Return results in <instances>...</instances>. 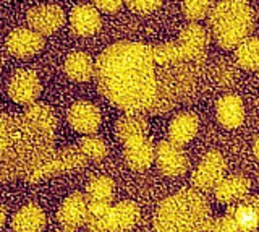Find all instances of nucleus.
Here are the masks:
<instances>
[{
    "instance_id": "1",
    "label": "nucleus",
    "mask_w": 259,
    "mask_h": 232,
    "mask_svg": "<svg viewBox=\"0 0 259 232\" xmlns=\"http://www.w3.org/2000/svg\"><path fill=\"white\" fill-rule=\"evenodd\" d=\"M207 49V31L199 25L185 26L165 44L115 43L96 60L97 86L125 112L165 114L199 93Z\"/></svg>"
},
{
    "instance_id": "2",
    "label": "nucleus",
    "mask_w": 259,
    "mask_h": 232,
    "mask_svg": "<svg viewBox=\"0 0 259 232\" xmlns=\"http://www.w3.org/2000/svg\"><path fill=\"white\" fill-rule=\"evenodd\" d=\"M55 137L32 127L24 115L0 110V182L36 183L55 154Z\"/></svg>"
},
{
    "instance_id": "3",
    "label": "nucleus",
    "mask_w": 259,
    "mask_h": 232,
    "mask_svg": "<svg viewBox=\"0 0 259 232\" xmlns=\"http://www.w3.org/2000/svg\"><path fill=\"white\" fill-rule=\"evenodd\" d=\"M212 216L199 190L183 188L165 198L154 216L156 232H206Z\"/></svg>"
},
{
    "instance_id": "4",
    "label": "nucleus",
    "mask_w": 259,
    "mask_h": 232,
    "mask_svg": "<svg viewBox=\"0 0 259 232\" xmlns=\"http://www.w3.org/2000/svg\"><path fill=\"white\" fill-rule=\"evenodd\" d=\"M254 15L245 0H219L209 12V28L215 43L224 49H235L249 36Z\"/></svg>"
},
{
    "instance_id": "5",
    "label": "nucleus",
    "mask_w": 259,
    "mask_h": 232,
    "mask_svg": "<svg viewBox=\"0 0 259 232\" xmlns=\"http://www.w3.org/2000/svg\"><path fill=\"white\" fill-rule=\"evenodd\" d=\"M141 218L140 206L135 202L93 203L88 202V219L84 226L91 232H126Z\"/></svg>"
},
{
    "instance_id": "6",
    "label": "nucleus",
    "mask_w": 259,
    "mask_h": 232,
    "mask_svg": "<svg viewBox=\"0 0 259 232\" xmlns=\"http://www.w3.org/2000/svg\"><path fill=\"white\" fill-rule=\"evenodd\" d=\"M225 174V161L221 153L217 151H210L207 153L199 166L196 167V171L193 172V185L199 191H209L214 190L219 183L222 182Z\"/></svg>"
},
{
    "instance_id": "7",
    "label": "nucleus",
    "mask_w": 259,
    "mask_h": 232,
    "mask_svg": "<svg viewBox=\"0 0 259 232\" xmlns=\"http://www.w3.org/2000/svg\"><path fill=\"white\" fill-rule=\"evenodd\" d=\"M42 91L39 76L32 70H16L8 82V96L21 104V106H31L37 101Z\"/></svg>"
},
{
    "instance_id": "8",
    "label": "nucleus",
    "mask_w": 259,
    "mask_h": 232,
    "mask_svg": "<svg viewBox=\"0 0 259 232\" xmlns=\"http://www.w3.org/2000/svg\"><path fill=\"white\" fill-rule=\"evenodd\" d=\"M159 171L168 175V177H177L182 175L188 169V159H186L185 151L174 145V143L167 141H159L156 145V156H154Z\"/></svg>"
},
{
    "instance_id": "9",
    "label": "nucleus",
    "mask_w": 259,
    "mask_h": 232,
    "mask_svg": "<svg viewBox=\"0 0 259 232\" xmlns=\"http://www.w3.org/2000/svg\"><path fill=\"white\" fill-rule=\"evenodd\" d=\"M28 25L32 31L39 34H52L65 23V13L57 5H37L31 9L26 15Z\"/></svg>"
},
{
    "instance_id": "10",
    "label": "nucleus",
    "mask_w": 259,
    "mask_h": 232,
    "mask_svg": "<svg viewBox=\"0 0 259 232\" xmlns=\"http://www.w3.org/2000/svg\"><path fill=\"white\" fill-rule=\"evenodd\" d=\"M101 121V110L93 102L78 101L68 109V124L79 133L94 135L99 129Z\"/></svg>"
},
{
    "instance_id": "11",
    "label": "nucleus",
    "mask_w": 259,
    "mask_h": 232,
    "mask_svg": "<svg viewBox=\"0 0 259 232\" xmlns=\"http://www.w3.org/2000/svg\"><path fill=\"white\" fill-rule=\"evenodd\" d=\"M44 47L42 34L28 28H20L10 33L7 39V49L12 55L18 59H29L39 54Z\"/></svg>"
},
{
    "instance_id": "12",
    "label": "nucleus",
    "mask_w": 259,
    "mask_h": 232,
    "mask_svg": "<svg viewBox=\"0 0 259 232\" xmlns=\"http://www.w3.org/2000/svg\"><path fill=\"white\" fill-rule=\"evenodd\" d=\"M123 145H125L123 149L125 161L133 171H144L151 167L154 156H156V146L148 138V135L132 138L125 141Z\"/></svg>"
},
{
    "instance_id": "13",
    "label": "nucleus",
    "mask_w": 259,
    "mask_h": 232,
    "mask_svg": "<svg viewBox=\"0 0 259 232\" xmlns=\"http://www.w3.org/2000/svg\"><path fill=\"white\" fill-rule=\"evenodd\" d=\"M57 219L67 229H76L84 226L88 219V198L86 195L75 191L70 197L63 200L59 211H57Z\"/></svg>"
},
{
    "instance_id": "14",
    "label": "nucleus",
    "mask_w": 259,
    "mask_h": 232,
    "mask_svg": "<svg viewBox=\"0 0 259 232\" xmlns=\"http://www.w3.org/2000/svg\"><path fill=\"white\" fill-rule=\"evenodd\" d=\"M233 219L238 232H254L259 229V197L246 195L240 203L227 208V213Z\"/></svg>"
},
{
    "instance_id": "15",
    "label": "nucleus",
    "mask_w": 259,
    "mask_h": 232,
    "mask_svg": "<svg viewBox=\"0 0 259 232\" xmlns=\"http://www.w3.org/2000/svg\"><path fill=\"white\" fill-rule=\"evenodd\" d=\"M70 26L81 37L93 36L101 28V15L94 5H76L70 13Z\"/></svg>"
},
{
    "instance_id": "16",
    "label": "nucleus",
    "mask_w": 259,
    "mask_h": 232,
    "mask_svg": "<svg viewBox=\"0 0 259 232\" xmlns=\"http://www.w3.org/2000/svg\"><path fill=\"white\" fill-rule=\"evenodd\" d=\"M217 121L227 129H238L245 121L243 101L237 94H225L215 104Z\"/></svg>"
},
{
    "instance_id": "17",
    "label": "nucleus",
    "mask_w": 259,
    "mask_h": 232,
    "mask_svg": "<svg viewBox=\"0 0 259 232\" xmlns=\"http://www.w3.org/2000/svg\"><path fill=\"white\" fill-rule=\"evenodd\" d=\"M47 218L42 208L31 203L23 206L12 218L13 232H42L46 229Z\"/></svg>"
},
{
    "instance_id": "18",
    "label": "nucleus",
    "mask_w": 259,
    "mask_h": 232,
    "mask_svg": "<svg viewBox=\"0 0 259 232\" xmlns=\"http://www.w3.org/2000/svg\"><path fill=\"white\" fill-rule=\"evenodd\" d=\"M199 121L191 112H183L178 114L168 127V141L177 146H185L194 138L198 132Z\"/></svg>"
},
{
    "instance_id": "19",
    "label": "nucleus",
    "mask_w": 259,
    "mask_h": 232,
    "mask_svg": "<svg viewBox=\"0 0 259 232\" xmlns=\"http://www.w3.org/2000/svg\"><path fill=\"white\" fill-rule=\"evenodd\" d=\"M63 70L73 82H89L96 76V63L86 52H71L63 63Z\"/></svg>"
},
{
    "instance_id": "20",
    "label": "nucleus",
    "mask_w": 259,
    "mask_h": 232,
    "mask_svg": "<svg viewBox=\"0 0 259 232\" xmlns=\"http://www.w3.org/2000/svg\"><path fill=\"white\" fill-rule=\"evenodd\" d=\"M251 183L243 175H230V177H224L222 182L214 188L215 198L222 203H233L243 200L249 191Z\"/></svg>"
},
{
    "instance_id": "21",
    "label": "nucleus",
    "mask_w": 259,
    "mask_h": 232,
    "mask_svg": "<svg viewBox=\"0 0 259 232\" xmlns=\"http://www.w3.org/2000/svg\"><path fill=\"white\" fill-rule=\"evenodd\" d=\"M148 130L149 124L146 117L143 114H135V112H126L115 124V135L121 143L136 137H144L148 135Z\"/></svg>"
},
{
    "instance_id": "22",
    "label": "nucleus",
    "mask_w": 259,
    "mask_h": 232,
    "mask_svg": "<svg viewBox=\"0 0 259 232\" xmlns=\"http://www.w3.org/2000/svg\"><path fill=\"white\" fill-rule=\"evenodd\" d=\"M24 119L32 125L39 129L40 132L54 135L55 137V130H57V117L54 114V110L42 102H34L28 106V109L23 112Z\"/></svg>"
},
{
    "instance_id": "23",
    "label": "nucleus",
    "mask_w": 259,
    "mask_h": 232,
    "mask_svg": "<svg viewBox=\"0 0 259 232\" xmlns=\"http://www.w3.org/2000/svg\"><path fill=\"white\" fill-rule=\"evenodd\" d=\"M113 191H115V183L110 177L105 175H97L89 180L86 185V198L93 203H112Z\"/></svg>"
},
{
    "instance_id": "24",
    "label": "nucleus",
    "mask_w": 259,
    "mask_h": 232,
    "mask_svg": "<svg viewBox=\"0 0 259 232\" xmlns=\"http://www.w3.org/2000/svg\"><path fill=\"white\" fill-rule=\"evenodd\" d=\"M235 60L243 70L259 68V39L246 37L235 47Z\"/></svg>"
},
{
    "instance_id": "25",
    "label": "nucleus",
    "mask_w": 259,
    "mask_h": 232,
    "mask_svg": "<svg viewBox=\"0 0 259 232\" xmlns=\"http://www.w3.org/2000/svg\"><path fill=\"white\" fill-rule=\"evenodd\" d=\"M76 146L91 161H102L109 153V148L105 145L104 138L97 137V135H86V137L78 140Z\"/></svg>"
},
{
    "instance_id": "26",
    "label": "nucleus",
    "mask_w": 259,
    "mask_h": 232,
    "mask_svg": "<svg viewBox=\"0 0 259 232\" xmlns=\"http://www.w3.org/2000/svg\"><path fill=\"white\" fill-rule=\"evenodd\" d=\"M212 0H183L182 10L188 21H199L210 12Z\"/></svg>"
},
{
    "instance_id": "27",
    "label": "nucleus",
    "mask_w": 259,
    "mask_h": 232,
    "mask_svg": "<svg viewBox=\"0 0 259 232\" xmlns=\"http://www.w3.org/2000/svg\"><path fill=\"white\" fill-rule=\"evenodd\" d=\"M125 2L132 12L138 15H148L159 9L162 0H125Z\"/></svg>"
},
{
    "instance_id": "28",
    "label": "nucleus",
    "mask_w": 259,
    "mask_h": 232,
    "mask_svg": "<svg viewBox=\"0 0 259 232\" xmlns=\"http://www.w3.org/2000/svg\"><path fill=\"white\" fill-rule=\"evenodd\" d=\"M237 78V71L233 70V67L230 65V62H221V65H217L215 71H214V80L222 86L232 85Z\"/></svg>"
},
{
    "instance_id": "29",
    "label": "nucleus",
    "mask_w": 259,
    "mask_h": 232,
    "mask_svg": "<svg viewBox=\"0 0 259 232\" xmlns=\"http://www.w3.org/2000/svg\"><path fill=\"white\" fill-rule=\"evenodd\" d=\"M206 232H238V229H237V226H235V222L230 216L225 214V216H222V218L210 219Z\"/></svg>"
},
{
    "instance_id": "30",
    "label": "nucleus",
    "mask_w": 259,
    "mask_h": 232,
    "mask_svg": "<svg viewBox=\"0 0 259 232\" xmlns=\"http://www.w3.org/2000/svg\"><path fill=\"white\" fill-rule=\"evenodd\" d=\"M93 4L97 10L105 13H115L123 5V0H93Z\"/></svg>"
},
{
    "instance_id": "31",
    "label": "nucleus",
    "mask_w": 259,
    "mask_h": 232,
    "mask_svg": "<svg viewBox=\"0 0 259 232\" xmlns=\"http://www.w3.org/2000/svg\"><path fill=\"white\" fill-rule=\"evenodd\" d=\"M5 221H7V211H5V206L0 203V229L4 227Z\"/></svg>"
},
{
    "instance_id": "32",
    "label": "nucleus",
    "mask_w": 259,
    "mask_h": 232,
    "mask_svg": "<svg viewBox=\"0 0 259 232\" xmlns=\"http://www.w3.org/2000/svg\"><path fill=\"white\" fill-rule=\"evenodd\" d=\"M254 154H256V158L259 159V135H257V137H256V140H254Z\"/></svg>"
},
{
    "instance_id": "33",
    "label": "nucleus",
    "mask_w": 259,
    "mask_h": 232,
    "mask_svg": "<svg viewBox=\"0 0 259 232\" xmlns=\"http://www.w3.org/2000/svg\"><path fill=\"white\" fill-rule=\"evenodd\" d=\"M57 232H76L75 229H67V227H65V229H60V230H57Z\"/></svg>"
},
{
    "instance_id": "34",
    "label": "nucleus",
    "mask_w": 259,
    "mask_h": 232,
    "mask_svg": "<svg viewBox=\"0 0 259 232\" xmlns=\"http://www.w3.org/2000/svg\"><path fill=\"white\" fill-rule=\"evenodd\" d=\"M257 76H259V73H257Z\"/></svg>"
}]
</instances>
